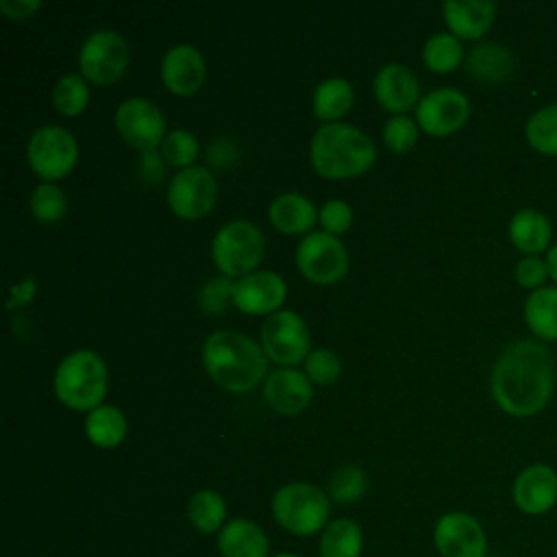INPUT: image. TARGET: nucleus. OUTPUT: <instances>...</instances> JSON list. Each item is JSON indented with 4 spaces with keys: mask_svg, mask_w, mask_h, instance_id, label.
<instances>
[{
    "mask_svg": "<svg viewBox=\"0 0 557 557\" xmlns=\"http://www.w3.org/2000/svg\"><path fill=\"white\" fill-rule=\"evenodd\" d=\"M442 11L448 30L457 39H479L490 30L496 4L490 0H448Z\"/></svg>",
    "mask_w": 557,
    "mask_h": 557,
    "instance_id": "obj_20",
    "label": "nucleus"
},
{
    "mask_svg": "<svg viewBox=\"0 0 557 557\" xmlns=\"http://www.w3.org/2000/svg\"><path fill=\"white\" fill-rule=\"evenodd\" d=\"M318 218H320V224L324 226V231L335 235V237L339 233H346L352 224V211H350L348 202H344V200L324 202Z\"/></svg>",
    "mask_w": 557,
    "mask_h": 557,
    "instance_id": "obj_39",
    "label": "nucleus"
},
{
    "mask_svg": "<svg viewBox=\"0 0 557 557\" xmlns=\"http://www.w3.org/2000/svg\"><path fill=\"white\" fill-rule=\"evenodd\" d=\"M30 213L41 224H54L65 218L67 200L54 183H41L30 194Z\"/></svg>",
    "mask_w": 557,
    "mask_h": 557,
    "instance_id": "obj_33",
    "label": "nucleus"
},
{
    "mask_svg": "<svg viewBox=\"0 0 557 557\" xmlns=\"http://www.w3.org/2000/svg\"><path fill=\"white\" fill-rule=\"evenodd\" d=\"M313 170L331 181L352 178L372 168L376 148L357 126L331 122L315 131L309 148Z\"/></svg>",
    "mask_w": 557,
    "mask_h": 557,
    "instance_id": "obj_3",
    "label": "nucleus"
},
{
    "mask_svg": "<svg viewBox=\"0 0 557 557\" xmlns=\"http://www.w3.org/2000/svg\"><path fill=\"white\" fill-rule=\"evenodd\" d=\"M207 76L205 57L189 44L170 48L161 61V81L176 96L196 94Z\"/></svg>",
    "mask_w": 557,
    "mask_h": 557,
    "instance_id": "obj_17",
    "label": "nucleus"
},
{
    "mask_svg": "<svg viewBox=\"0 0 557 557\" xmlns=\"http://www.w3.org/2000/svg\"><path fill=\"white\" fill-rule=\"evenodd\" d=\"M263 233L248 220L226 222L213 237L211 257L222 276L252 274L263 259Z\"/></svg>",
    "mask_w": 557,
    "mask_h": 557,
    "instance_id": "obj_6",
    "label": "nucleus"
},
{
    "mask_svg": "<svg viewBox=\"0 0 557 557\" xmlns=\"http://www.w3.org/2000/svg\"><path fill=\"white\" fill-rule=\"evenodd\" d=\"M470 117V100L466 94L444 87L426 94L416 109L418 126L435 137L450 135L459 131Z\"/></svg>",
    "mask_w": 557,
    "mask_h": 557,
    "instance_id": "obj_14",
    "label": "nucleus"
},
{
    "mask_svg": "<svg viewBox=\"0 0 557 557\" xmlns=\"http://www.w3.org/2000/svg\"><path fill=\"white\" fill-rule=\"evenodd\" d=\"M187 513L198 531L213 533L222 529V522L226 518V503L218 492L200 490L191 496Z\"/></svg>",
    "mask_w": 557,
    "mask_h": 557,
    "instance_id": "obj_30",
    "label": "nucleus"
},
{
    "mask_svg": "<svg viewBox=\"0 0 557 557\" xmlns=\"http://www.w3.org/2000/svg\"><path fill=\"white\" fill-rule=\"evenodd\" d=\"M161 157L174 168H189L198 157V139L183 128L170 131L161 144Z\"/></svg>",
    "mask_w": 557,
    "mask_h": 557,
    "instance_id": "obj_35",
    "label": "nucleus"
},
{
    "mask_svg": "<svg viewBox=\"0 0 557 557\" xmlns=\"http://www.w3.org/2000/svg\"><path fill=\"white\" fill-rule=\"evenodd\" d=\"M363 492H366V474L359 466H352V463L339 466L329 479V494L335 503H342V505L355 503L363 496Z\"/></svg>",
    "mask_w": 557,
    "mask_h": 557,
    "instance_id": "obj_34",
    "label": "nucleus"
},
{
    "mask_svg": "<svg viewBox=\"0 0 557 557\" xmlns=\"http://www.w3.org/2000/svg\"><path fill=\"white\" fill-rule=\"evenodd\" d=\"M466 67L474 78L483 83H500L513 74L516 59L507 46L496 41H481L470 50Z\"/></svg>",
    "mask_w": 557,
    "mask_h": 557,
    "instance_id": "obj_22",
    "label": "nucleus"
},
{
    "mask_svg": "<svg viewBox=\"0 0 557 557\" xmlns=\"http://www.w3.org/2000/svg\"><path fill=\"white\" fill-rule=\"evenodd\" d=\"M78 65L87 81L96 85H111L126 72L128 44L115 30H96L83 41Z\"/></svg>",
    "mask_w": 557,
    "mask_h": 557,
    "instance_id": "obj_9",
    "label": "nucleus"
},
{
    "mask_svg": "<svg viewBox=\"0 0 557 557\" xmlns=\"http://www.w3.org/2000/svg\"><path fill=\"white\" fill-rule=\"evenodd\" d=\"M283 557H287V555H283Z\"/></svg>",
    "mask_w": 557,
    "mask_h": 557,
    "instance_id": "obj_46",
    "label": "nucleus"
},
{
    "mask_svg": "<svg viewBox=\"0 0 557 557\" xmlns=\"http://www.w3.org/2000/svg\"><path fill=\"white\" fill-rule=\"evenodd\" d=\"M107 366L94 350L81 348L70 352L54 372L57 398L76 411L100 407L107 394Z\"/></svg>",
    "mask_w": 557,
    "mask_h": 557,
    "instance_id": "obj_4",
    "label": "nucleus"
},
{
    "mask_svg": "<svg viewBox=\"0 0 557 557\" xmlns=\"http://www.w3.org/2000/svg\"><path fill=\"white\" fill-rule=\"evenodd\" d=\"M85 433L98 448H113L126 437V418L113 405H100L89 411Z\"/></svg>",
    "mask_w": 557,
    "mask_h": 557,
    "instance_id": "obj_27",
    "label": "nucleus"
},
{
    "mask_svg": "<svg viewBox=\"0 0 557 557\" xmlns=\"http://www.w3.org/2000/svg\"><path fill=\"white\" fill-rule=\"evenodd\" d=\"M113 122L120 137L141 152H152L165 139V117L148 98L124 100L115 109Z\"/></svg>",
    "mask_w": 557,
    "mask_h": 557,
    "instance_id": "obj_10",
    "label": "nucleus"
},
{
    "mask_svg": "<svg viewBox=\"0 0 557 557\" xmlns=\"http://www.w3.org/2000/svg\"><path fill=\"white\" fill-rule=\"evenodd\" d=\"M89 102V89L83 76L78 74H65L59 78V83L52 89V104L63 115H78L87 109Z\"/></svg>",
    "mask_w": 557,
    "mask_h": 557,
    "instance_id": "obj_32",
    "label": "nucleus"
},
{
    "mask_svg": "<svg viewBox=\"0 0 557 557\" xmlns=\"http://www.w3.org/2000/svg\"><path fill=\"white\" fill-rule=\"evenodd\" d=\"M296 265L307 281L318 285H331L346 274L348 252L335 235L326 231H313L305 235L298 244Z\"/></svg>",
    "mask_w": 557,
    "mask_h": 557,
    "instance_id": "obj_8",
    "label": "nucleus"
},
{
    "mask_svg": "<svg viewBox=\"0 0 557 557\" xmlns=\"http://www.w3.org/2000/svg\"><path fill=\"white\" fill-rule=\"evenodd\" d=\"M544 261H546V268H548V276L557 283V244L548 248V257Z\"/></svg>",
    "mask_w": 557,
    "mask_h": 557,
    "instance_id": "obj_44",
    "label": "nucleus"
},
{
    "mask_svg": "<svg viewBox=\"0 0 557 557\" xmlns=\"http://www.w3.org/2000/svg\"><path fill=\"white\" fill-rule=\"evenodd\" d=\"M41 7V2H28V0H2L0 2V11L9 17V20H26L30 17L37 9Z\"/></svg>",
    "mask_w": 557,
    "mask_h": 557,
    "instance_id": "obj_42",
    "label": "nucleus"
},
{
    "mask_svg": "<svg viewBox=\"0 0 557 557\" xmlns=\"http://www.w3.org/2000/svg\"><path fill=\"white\" fill-rule=\"evenodd\" d=\"M218 546L222 557H268V537L259 524L246 518H235L222 527Z\"/></svg>",
    "mask_w": 557,
    "mask_h": 557,
    "instance_id": "obj_21",
    "label": "nucleus"
},
{
    "mask_svg": "<svg viewBox=\"0 0 557 557\" xmlns=\"http://www.w3.org/2000/svg\"><path fill=\"white\" fill-rule=\"evenodd\" d=\"M511 498L524 516H546L557 505V472L548 463H531L518 472Z\"/></svg>",
    "mask_w": 557,
    "mask_h": 557,
    "instance_id": "obj_15",
    "label": "nucleus"
},
{
    "mask_svg": "<svg viewBox=\"0 0 557 557\" xmlns=\"http://www.w3.org/2000/svg\"><path fill=\"white\" fill-rule=\"evenodd\" d=\"M509 239L518 250L535 257L548 248L550 222L537 209H520L509 222Z\"/></svg>",
    "mask_w": 557,
    "mask_h": 557,
    "instance_id": "obj_24",
    "label": "nucleus"
},
{
    "mask_svg": "<svg viewBox=\"0 0 557 557\" xmlns=\"http://www.w3.org/2000/svg\"><path fill=\"white\" fill-rule=\"evenodd\" d=\"M524 322L544 342H557V287H540L524 300Z\"/></svg>",
    "mask_w": 557,
    "mask_h": 557,
    "instance_id": "obj_25",
    "label": "nucleus"
},
{
    "mask_svg": "<svg viewBox=\"0 0 557 557\" xmlns=\"http://www.w3.org/2000/svg\"><path fill=\"white\" fill-rule=\"evenodd\" d=\"M383 141L389 150H394L398 154L409 152L418 141L416 122L407 115H394L392 120H387V124L383 128Z\"/></svg>",
    "mask_w": 557,
    "mask_h": 557,
    "instance_id": "obj_37",
    "label": "nucleus"
},
{
    "mask_svg": "<svg viewBox=\"0 0 557 557\" xmlns=\"http://www.w3.org/2000/svg\"><path fill=\"white\" fill-rule=\"evenodd\" d=\"M548 276V268L546 261H542L540 257H524L518 261L516 265V281L522 287H542V283Z\"/></svg>",
    "mask_w": 557,
    "mask_h": 557,
    "instance_id": "obj_40",
    "label": "nucleus"
},
{
    "mask_svg": "<svg viewBox=\"0 0 557 557\" xmlns=\"http://www.w3.org/2000/svg\"><path fill=\"white\" fill-rule=\"evenodd\" d=\"M374 96L383 109L396 115H405V111L418 102L420 83L409 67L389 63L383 65L374 76Z\"/></svg>",
    "mask_w": 557,
    "mask_h": 557,
    "instance_id": "obj_19",
    "label": "nucleus"
},
{
    "mask_svg": "<svg viewBox=\"0 0 557 557\" xmlns=\"http://www.w3.org/2000/svg\"><path fill=\"white\" fill-rule=\"evenodd\" d=\"M487 557H503V555H487Z\"/></svg>",
    "mask_w": 557,
    "mask_h": 557,
    "instance_id": "obj_45",
    "label": "nucleus"
},
{
    "mask_svg": "<svg viewBox=\"0 0 557 557\" xmlns=\"http://www.w3.org/2000/svg\"><path fill=\"white\" fill-rule=\"evenodd\" d=\"M35 289H37L35 278H33V276H26L22 283H17V285H13V287H11V294H9V302H7V307H9V309H15V307H24V305H28V302L33 300V296H35Z\"/></svg>",
    "mask_w": 557,
    "mask_h": 557,
    "instance_id": "obj_43",
    "label": "nucleus"
},
{
    "mask_svg": "<svg viewBox=\"0 0 557 557\" xmlns=\"http://www.w3.org/2000/svg\"><path fill=\"white\" fill-rule=\"evenodd\" d=\"M233 287L235 283H231L228 276H218L211 278L209 283H205V287L198 294V305L205 313H222L231 302H233Z\"/></svg>",
    "mask_w": 557,
    "mask_h": 557,
    "instance_id": "obj_38",
    "label": "nucleus"
},
{
    "mask_svg": "<svg viewBox=\"0 0 557 557\" xmlns=\"http://www.w3.org/2000/svg\"><path fill=\"white\" fill-rule=\"evenodd\" d=\"M139 172L148 183H159L165 174V159L161 154L152 152H144L141 161H139Z\"/></svg>",
    "mask_w": 557,
    "mask_h": 557,
    "instance_id": "obj_41",
    "label": "nucleus"
},
{
    "mask_svg": "<svg viewBox=\"0 0 557 557\" xmlns=\"http://www.w3.org/2000/svg\"><path fill=\"white\" fill-rule=\"evenodd\" d=\"M270 222L274 228L287 235H300L309 233L318 220L315 207L309 198L300 194H281L270 205Z\"/></svg>",
    "mask_w": 557,
    "mask_h": 557,
    "instance_id": "obj_23",
    "label": "nucleus"
},
{
    "mask_svg": "<svg viewBox=\"0 0 557 557\" xmlns=\"http://www.w3.org/2000/svg\"><path fill=\"white\" fill-rule=\"evenodd\" d=\"M355 102L352 85L344 78H326L313 91V113L324 122L344 117Z\"/></svg>",
    "mask_w": 557,
    "mask_h": 557,
    "instance_id": "obj_26",
    "label": "nucleus"
},
{
    "mask_svg": "<svg viewBox=\"0 0 557 557\" xmlns=\"http://www.w3.org/2000/svg\"><path fill=\"white\" fill-rule=\"evenodd\" d=\"M363 535L357 522L348 518L333 520L326 524L320 540V557H359Z\"/></svg>",
    "mask_w": 557,
    "mask_h": 557,
    "instance_id": "obj_28",
    "label": "nucleus"
},
{
    "mask_svg": "<svg viewBox=\"0 0 557 557\" xmlns=\"http://www.w3.org/2000/svg\"><path fill=\"white\" fill-rule=\"evenodd\" d=\"M30 170L46 183L67 176L78 161V146L70 131L61 126L37 128L26 148Z\"/></svg>",
    "mask_w": 557,
    "mask_h": 557,
    "instance_id": "obj_7",
    "label": "nucleus"
},
{
    "mask_svg": "<svg viewBox=\"0 0 557 557\" xmlns=\"http://www.w3.org/2000/svg\"><path fill=\"white\" fill-rule=\"evenodd\" d=\"M527 141L542 154L557 157V102L537 109L524 126Z\"/></svg>",
    "mask_w": 557,
    "mask_h": 557,
    "instance_id": "obj_31",
    "label": "nucleus"
},
{
    "mask_svg": "<svg viewBox=\"0 0 557 557\" xmlns=\"http://www.w3.org/2000/svg\"><path fill=\"white\" fill-rule=\"evenodd\" d=\"M435 548L442 557H487L483 524L466 511H448L435 522Z\"/></svg>",
    "mask_w": 557,
    "mask_h": 557,
    "instance_id": "obj_13",
    "label": "nucleus"
},
{
    "mask_svg": "<svg viewBox=\"0 0 557 557\" xmlns=\"http://www.w3.org/2000/svg\"><path fill=\"white\" fill-rule=\"evenodd\" d=\"M496 405L516 418L540 413L555 389V359L550 350L535 339H516L498 355L492 379Z\"/></svg>",
    "mask_w": 557,
    "mask_h": 557,
    "instance_id": "obj_1",
    "label": "nucleus"
},
{
    "mask_svg": "<svg viewBox=\"0 0 557 557\" xmlns=\"http://www.w3.org/2000/svg\"><path fill=\"white\" fill-rule=\"evenodd\" d=\"M422 59L431 72L448 74L463 59L461 39H457L453 33H435L426 39L422 48Z\"/></svg>",
    "mask_w": 557,
    "mask_h": 557,
    "instance_id": "obj_29",
    "label": "nucleus"
},
{
    "mask_svg": "<svg viewBox=\"0 0 557 557\" xmlns=\"http://www.w3.org/2000/svg\"><path fill=\"white\" fill-rule=\"evenodd\" d=\"M263 398L276 413L296 416L309 407L313 385L307 374L292 368H281L265 379Z\"/></svg>",
    "mask_w": 557,
    "mask_h": 557,
    "instance_id": "obj_18",
    "label": "nucleus"
},
{
    "mask_svg": "<svg viewBox=\"0 0 557 557\" xmlns=\"http://www.w3.org/2000/svg\"><path fill=\"white\" fill-rule=\"evenodd\" d=\"M218 198V183L202 165H189L174 174L168 187V205L183 220L207 215Z\"/></svg>",
    "mask_w": 557,
    "mask_h": 557,
    "instance_id": "obj_11",
    "label": "nucleus"
},
{
    "mask_svg": "<svg viewBox=\"0 0 557 557\" xmlns=\"http://www.w3.org/2000/svg\"><path fill=\"white\" fill-rule=\"evenodd\" d=\"M329 496L311 483H289L283 485L272 498V513L276 522L300 537L313 535L326 529L329 520Z\"/></svg>",
    "mask_w": 557,
    "mask_h": 557,
    "instance_id": "obj_5",
    "label": "nucleus"
},
{
    "mask_svg": "<svg viewBox=\"0 0 557 557\" xmlns=\"http://www.w3.org/2000/svg\"><path fill=\"white\" fill-rule=\"evenodd\" d=\"M202 366L220 387L250 392L268 372V355L244 333L215 331L205 339Z\"/></svg>",
    "mask_w": 557,
    "mask_h": 557,
    "instance_id": "obj_2",
    "label": "nucleus"
},
{
    "mask_svg": "<svg viewBox=\"0 0 557 557\" xmlns=\"http://www.w3.org/2000/svg\"><path fill=\"white\" fill-rule=\"evenodd\" d=\"M285 296H287V285L283 276L272 270L246 274L237 278L233 287V305L248 315L276 311L283 305Z\"/></svg>",
    "mask_w": 557,
    "mask_h": 557,
    "instance_id": "obj_16",
    "label": "nucleus"
},
{
    "mask_svg": "<svg viewBox=\"0 0 557 557\" xmlns=\"http://www.w3.org/2000/svg\"><path fill=\"white\" fill-rule=\"evenodd\" d=\"M261 346L265 355L281 363L294 366L309 355V331L305 320L294 311L272 313L261 329Z\"/></svg>",
    "mask_w": 557,
    "mask_h": 557,
    "instance_id": "obj_12",
    "label": "nucleus"
},
{
    "mask_svg": "<svg viewBox=\"0 0 557 557\" xmlns=\"http://www.w3.org/2000/svg\"><path fill=\"white\" fill-rule=\"evenodd\" d=\"M305 372L315 385H333L342 374V361L333 350L315 348L305 359Z\"/></svg>",
    "mask_w": 557,
    "mask_h": 557,
    "instance_id": "obj_36",
    "label": "nucleus"
}]
</instances>
